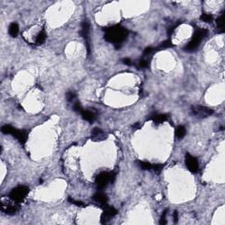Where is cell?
<instances>
[{
	"label": "cell",
	"instance_id": "23",
	"mask_svg": "<svg viewBox=\"0 0 225 225\" xmlns=\"http://www.w3.org/2000/svg\"><path fill=\"white\" fill-rule=\"evenodd\" d=\"M171 47H173V44H172V42H171L170 40H167V41H163L161 44H160V46H159L160 49H169V48H171Z\"/></svg>",
	"mask_w": 225,
	"mask_h": 225
},
{
	"label": "cell",
	"instance_id": "24",
	"mask_svg": "<svg viewBox=\"0 0 225 225\" xmlns=\"http://www.w3.org/2000/svg\"><path fill=\"white\" fill-rule=\"evenodd\" d=\"M68 201L69 202H70L71 204H73V205L78 206V207H85V205H84V202L77 201V200H74L73 198H70V197H69L68 198Z\"/></svg>",
	"mask_w": 225,
	"mask_h": 225
},
{
	"label": "cell",
	"instance_id": "7",
	"mask_svg": "<svg viewBox=\"0 0 225 225\" xmlns=\"http://www.w3.org/2000/svg\"><path fill=\"white\" fill-rule=\"evenodd\" d=\"M192 114L200 119H205L213 114L214 111L211 108L202 107V106H194L192 108Z\"/></svg>",
	"mask_w": 225,
	"mask_h": 225
},
{
	"label": "cell",
	"instance_id": "27",
	"mask_svg": "<svg viewBox=\"0 0 225 225\" xmlns=\"http://www.w3.org/2000/svg\"><path fill=\"white\" fill-rule=\"evenodd\" d=\"M167 211H168V209H165V210L163 212V214H162L161 215V218H160V221H159V223H160V224L165 225L167 223V221H166Z\"/></svg>",
	"mask_w": 225,
	"mask_h": 225
},
{
	"label": "cell",
	"instance_id": "22",
	"mask_svg": "<svg viewBox=\"0 0 225 225\" xmlns=\"http://www.w3.org/2000/svg\"><path fill=\"white\" fill-rule=\"evenodd\" d=\"M72 109H73L75 112L79 113H81V112L84 110L79 101H76V102L74 103L73 106H72Z\"/></svg>",
	"mask_w": 225,
	"mask_h": 225
},
{
	"label": "cell",
	"instance_id": "25",
	"mask_svg": "<svg viewBox=\"0 0 225 225\" xmlns=\"http://www.w3.org/2000/svg\"><path fill=\"white\" fill-rule=\"evenodd\" d=\"M137 67L139 69H146L149 67V62L147 61V60H144V59H142L141 61H139V63H138V65H137Z\"/></svg>",
	"mask_w": 225,
	"mask_h": 225
},
{
	"label": "cell",
	"instance_id": "17",
	"mask_svg": "<svg viewBox=\"0 0 225 225\" xmlns=\"http://www.w3.org/2000/svg\"><path fill=\"white\" fill-rule=\"evenodd\" d=\"M46 39H47V34H46V32H45L44 30H41L38 34V35H37L35 42H36L37 45H41L44 43Z\"/></svg>",
	"mask_w": 225,
	"mask_h": 225
},
{
	"label": "cell",
	"instance_id": "4",
	"mask_svg": "<svg viewBox=\"0 0 225 225\" xmlns=\"http://www.w3.org/2000/svg\"><path fill=\"white\" fill-rule=\"evenodd\" d=\"M29 193V188L26 186H18L13 188L9 194L10 200L19 203L24 201V199Z\"/></svg>",
	"mask_w": 225,
	"mask_h": 225
},
{
	"label": "cell",
	"instance_id": "16",
	"mask_svg": "<svg viewBox=\"0 0 225 225\" xmlns=\"http://www.w3.org/2000/svg\"><path fill=\"white\" fill-rule=\"evenodd\" d=\"M8 33L12 37H16L19 34V26H18V24L17 23H12L9 26Z\"/></svg>",
	"mask_w": 225,
	"mask_h": 225
},
{
	"label": "cell",
	"instance_id": "5",
	"mask_svg": "<svg viewBox=\"0 0 225 225\" xmlns=\"http://www.w3.org/2000/svg\"><path fill=\"white\" fill-rule=\"evenodd\" d=\"M115 179V173L112 171H102L95 179V182L98 188H104L108 184L113 183Z\"/></svg>",
	"mask_w": 225,
	"mask_h": 225
},
{
	"label": "cell",
	"instance_id": "1",
	"mask_svg": "<svg viewBox=\"0 0 225 225\" xmlns=\"http://www.w3.org/2000/svg\"><path fill=\"white\" fill-rule=\"evenodd\" d=\"M105 40L114 45L115 48H121L123 41L127 39V30L120 25H115L105 29Z\"/></svg>",
	"mask_w": 225,
	"mask_h": 225
},
{
	"label": "cell",
	"instance_id": "2",
	"mask_svg": "<svg viewBox=\"0 0 225 225\" xmlns=\"http://www.w3.org/2000/svg\"><path fill=\"white\" fill-rule=\"evenodd\" d=\"M208 36V31L206 29H197L193 35L192 40L185 46L184 50L186 52H194L201 45V41Z\"/></svg>",
	"mask_w": 225,
	"mask_h": 225
},
{
	"label": "cell",
	"instance_id": "28",
	"mask_svg": "<svg viewBox=\"0 0 225 225\" xmlns=\"http://www.w3.org/2000/svg\"><path fill=\"white\" fill-rule=\"evenodd\" d=\"M153 51H154V49H153V48H151V47H148V48H146V49H144V51H143V55H150Z\"/></svg>",
	"mask_w": 225,
	"mask_h": 225
},
{
	"label": "cell",
	"instance_id": "14",
	"mask_svg": "<svg viewBox=\"0 0 225 225\" xmlns=\"http://www.w3.org/2000/svg\"><path fill=\"white\" fill-rule=\"evenodd\" d=\"M150 120H151L152 122H154L157 124L165 122L168 120V116L166 114H153L151 117L150 118Z\"/></svg>",
	"mask_w": 225,
	"mask_h": 225
},
{
	"label": "cell",
	"instance_id": "11",
	"mask_svg": "<svg viewBox=\"0 0 225 225\" xmlns=\"http://www.w3.org/2000/svg\"><path fill=\"white\" fill-rule=\"evenodd\" d=\"M107 135L103 130H101L98 127H95L93 128L92 131V135H91V139L94 141V142H101L107 139Z\"/></svg>",
	"mask_w": 225,
	"mask_h": 225
},
{
	"label": "cell",
	"instance_id": "13",
	"mask_svg": "<svg viewBox=\"0 0 225 225\" xmlns=\"http://www.w3.org/2000/svg\"><path fill=\"white\" fill-rule=\"evenodd\" d=\"M82 117L84 121L90 123H93L96 119V113H94L93 110H83L81 113Z\"/></svg>",
	"mask_w": 225,
	"mask_h": 225
},
{
	"label": "cell",
	"instance_id": "31",
	"mask_svg": "<svg viewBox=\"0 0 225 225\" xmlns=\"http://www.w3.org/2000/svg\"><path fill=\"white\" fill-rule=\"evenodd\" d=\"M175 27H176V26H171L170 28H168V31H167V34H171L174 29H175Z\"/></svg>",
	"mask_w": 225,
	"mask_h": 225
},
{
	"label": "cell",
	"instance_id": "21",
	"mask_svg": "<svg viewBox=\"0 0 225 225\" xmlns=\"http://www.w3.org/2000/svg\"><path fill=\"white\" fill-rule=\"evenodd\" d=\"M200 19H201L202 21L206 22V23H209V22H212V20H213V17H212V15H210V14L202 13V14L201 15V17H200Z\"/></svg>",
	"mask_w": 225,
	"mask_h": 225
},
{
	"label": "cell",
	"instance_id": "15",
	"mask_svg": "<svg viewBox=\"0 0 225 225\" xmlns=\"http://www.w3.org/2000/svg\"><path fill=\"white\" fill-rule=\"evenodd\" d=\"M217 23V32L218 34H223L224 33V14H222L218 17V19L216 20Z\"/></svg>",
	"mask_w": 225,
	"mask_h": 225
},
{
	"label": "cell",
	"instance_id": "26",
	"mask_svg": "<svg viewBox=\"0 0 225 225\" xmlns=\"http://www.w3.org/2000/svg\"><path fill=\"white\" fill-rule=\"evenodd\" d=\"M163 167H164V165L161 164H156V165H152V170L156 173H160L163 170Z\"/></svg>",
	"mask_w": 225,
	"mask_h": 225
},
{
	"label": "cell",
	"instance_id": "10",
	"mask_svg": "<svg viewBox=\"0 0 225 225\" xmlns=\"http://www.w3.org/2000/svg\"><path fill=\"white\" fill-rule=\"evenodd\" d=\"M103 211L102 215H101V223H108V222L110 221V219L113 217L114 215L117 214V210L113 208V207H110V206H106L105 208H103Z\"/></svg>",
	"mask_w": 225,
	"mask_h": 225
},
{
	"label": "cell",
	"instance_id": "6",
	"mask_svg": "<svg viewBox=\"0 0 225 225\" xmlns=\"http://www.w3.org/2000/svg\"><path fill=\"white\" fill-rule=\"evenodd\" d=\"M16 203L17 202H15L12 200H11V201H7V200L6 201H1V209L6 215H15L19 211V208H20L19 205L16 204Z\"/></svg>",
	"mask_w": 225,
	"mask_h": 225
},
{
	"label": "cell",
	"instance_id": "29",
	"mask_svg": "<svg viewBox=\"0 0 225 225\" xmlns=\"http://www.w3.org/2000/svg\"><path fill=\"white\" fill-rule=\"evenodd\" d=\"M122 61V63L125 64V65H127V66H131V65H132V64H132V61L129 58H123Z\"/></svg>",
	"mask_w": 225,
	"mask_h": 225
},
{
	"label": "cell",
	"instance_id": "20",
	"mask_svg": "<svg viewBox=\"0 0 225 225\" xmlns=\"http://www.w3.org/2000/svg\"><path fill=\"white\" fill-rule=\"evenodd\" d=\"M65 98H66V100H67V101H69V102H72L74 99L77 98V94L74 93V92L69 91L68 93H66V95H65Z\"/></svg>",
	"mask_w": 225,
	"mask_h": 225
},
{
	"label": "cell",
	"instance_id": "30",
	"mask_svg": "<svg viewBox=\"0 0 225 225\" xmlns=\"http://www.w3.org/2000/svg\"><path fill=\"white\" fill-rule=\"evenodd\" d=\"M178 220H179V213H178V211L175 210L173 213V221H174V223H178Z\"/></svg>",
	"mask_w": 225,
	"mask_h": 225
},
{
	"label": "cell",
	"instance_id": "8",
	"mask_svg": "<svg viewBox=\"0 0 225 225\" xmlns=\"http://www.w3.org/2000/svg\"><path fill=\"white\" fill-rule=\"evenodd\" d=\"M90 31H91V25L88 20H84L81 24V30H80V34L84 39L86 41V48L88 51V55L90 54Z\"/></svg>",
	"mask_w": 225,
	"mask_h": 225
},
{
	"label": "cell",
	"instance_id": "3",
	"mask_svg": "<svg viewBox=\"0 0 225 225\" xmlns=\"http://www.w3.org/2000/svg\"><path fill=\"white\" fill-rule=\"evenodd\" d=\"M2 132L5 135H11L13 137H15L20 143H25L26 142L27 139V133L25 130H20L17 129L11 125H4L1 128Z\"/></svg>",
	"mask_w": 225,
	"mask_h": 225
},
{
	"label": "cell",
	"instance_id": "18",
	"mask_svg": "<svg viewBox=\"0 0 225 225\" xmlns=\"http://www.w3.org/2000/svg\"><path fill=\"white\" fill-rule=\"evenodd\" d=\"M186 127H184V126H179V127H177L176 130H175V136H176L178 139L183 138V137L186 136Z\"/></svg>",
	"mask_w": 225,
	"mask_h": 225
},
{
	"label": "cell",
	"instance_id": "19",
	"mask_svg": "<svg viewBox=\"0 0 225 225\" xmlns=\"http://www.w3.org/2000/svg\"><path fill=\"white\" fill-rule=\"evenodd\" d=\"M137 165H139V167L142 169V170H145V171H150L152 169V165L150 162L146 161H137Z\"/></svg>",
	"mask_w": 225,
	"mask_h": 225
},
{
	"label": "cell",
	"instance_id": "9",
	"mask_svg": "<svg viewBox=\"0 0 225 225\" xmlns=\"http://www.w3.org/2000/svg\"><path fill=\"white\" fill-rule=\"evenodd\" d=\"M186 168L193 173H196L199 171V163L197 158L193 157L190 154H186V159H185Z\"/></svg>",
	"mask_w": 225,
	"mask_h": 225
},
{
	"label": "cell",
	"instance_id": "12",
	"mask_svg": "<svg viewBox=\"0 0 225 225\" xmlns=\"http://www.w3.org/2000/svg\"><path fill=\"white\" fill-rule=\"evenodd\" d=\"M93 200L97 204H98L100 208H105L106 206H108V198L107 194H103V193H97L93 196Z\"/></svg>",
	"mask_w": 225,
	"mask_h": 225
}]
</instances>
